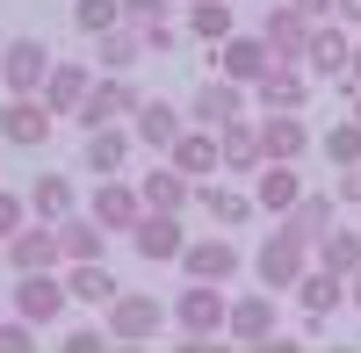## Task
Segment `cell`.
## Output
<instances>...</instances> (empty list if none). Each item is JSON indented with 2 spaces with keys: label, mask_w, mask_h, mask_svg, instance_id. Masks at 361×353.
<instances>
[{
  "label": "cell",
  "mask_w": 361,
  "mask_h": 353,
  "mask_svg": "<svg viewBox=\"0 0 361 353\" xmlns=\"http://www.w3.org/2000/svg\"><path fill=\"white\" fill-rule=\"evenodd\" d=\"M102 310H109V317H102L109 346H152V339L166 332V303H159V296H137V288H116Z\"/></svg>",
  "instance_id": "cell-1"
},
{
  "label": "cell",
  "mask_w": 361,
  "mask_h": 353,
  "mask_svg": "<svg viewBox=\"0 0 361 353\" xmlns=\"http://www.w3.org/2000/svg\"><path fill=\"white\" fill-rule=\"evenodd\" d=\"M253 274H260V288L289 296V288L311 274V238H296L289 224H275V231L260 238V252H253Z\"/></svg>",
  "instance_id": "cell-2"
},
{
  "label": "cell",
  "mask_w": 361,
  "mask_h": 353,
  "mask_svg": "<svg viewBox=\"0 0 361 353\" xmlns=\"http://www.w3.org/2000/svg\"><path fill=\"white\" fill-rule=\"evenodd\" d=\"M224 310H231V296H224L217 281H188V288L173 296L166 317H173V332H180V339L209 346V339H224Z\"/></svg>",
  "instance_id": "cell-3"
},
{
  "label": "cell",
  "mask_w": 361,
  "mask_h": 353,
  "mask_svg": "<svg viewBox=\"0 0 361 353\" xmlns=\"http://www.w3.org/2000/svg\"><path fill=\"white\" fill-rule=\"evenodd\" d=\"M145 101V86L130 72H94V86H87V101L73 108L80 130H102V123H130V108Z\"/></svg>",
  "instance_id": "cell-4"
},
{
  "label": "cell",
  "mask_w": 361,
  "mask_h": 353,
  "mask_svg": "<svg viewBox=\"0 0 361 353\" xmlns=\"http://www.w3.org/2000/svg\"><path fill=\"white\" fill-rule=\"evenodd\" d=\"M260 152L282 166H304V152H318V130L304 123V108H260Z\"/></svg>",
  "instance_id": "cell-5"
},
{
  "label": "cell",
  "mask_w": 361,
  "mask_h": 353,
  "mask_svg": "<svg viewBox=\"0 0 361 353\" xmlns=\"http://www.w3.org/2000/svg\"><path fill=\"white\" fill-rule=\"evenodd\" d=\"M58 130V115L44 108V94H8L0 101V144H15V152H44Z\"/></svg>",
  "instance_id": "cell-6"
},
{
  "label": "cell",
  "mask_w": 361,
  "mask_h": 353,
  "mask_svg": "<svg viewBox=\"0 0 361 353\" xmlns=\"http://www.w3.org/2000/svg\"><path fill=\"white\" fill-rule=\"evenodd\" d=\"M87 217H94V224L109 231V238H116V231L130 238V231H137V217H145V195H137V181H130V173H109V181H102L94 195H87Z\"/></svg>",
  "instance_id": "cell-7"
},
{
  "label": "cell",
  "mask_w": 361,
  "mask_h": 353,
  "mask_svg": "<svg viewBox=\"0 0 361 353\" xmlns=\"http://www.w3.org/2000/svg\"><path fill=\"white\" fill-rule=\"evenodd\" d=\"M66 274L58 267H44V274H15V317H29L37 332H51L58 317H66Z\"/></svg>",
  "instance_id": "cell-8"
},
{
  "label": "cell",
  "mask_w": 361,
  "mask_h": 353,
  "mask_svg": "<svg viewBox=\"0 0 361 353\" xmlns=\"http://www.w3.org/2000/svg\"><path fill=\"white\" fill-rule=\"evenodd\" d=\"M253 108V94L238 79H224V72H209L195 94H188V123H202V130H224V123H238V115Z\"/></svg>",
  "instance_id": "cell-9"
},
{
  "label": "cell",
  "mask_w": 361,
  "mask_h": 353,
  "mask_svg": "<svg viewBox=\"0 0 361 353\" xmlns=\"http://www.w3.org/2000/svg\"><path fill=\"white\" fill-rule=\"evenodd\" d=\"M238 267H246V252H238V238H231V231H217V238H188V245H180V274H188V281H231Z\"/></svg>",
  "instance_id": "cell-10"
},
{
  "label": "cell",
  "mask_w": 361,
  "mask_h": 353,
  "mask_svg": "<svg viewBox=\"0 0 361 353\" xmlns=\"http://www.w3.org/2000/svg\"><path fill=\"white\" fill-rule=\"evenodd\" d=\"M275 332H282L275 288H260V296H231V310H224V339H238V346H267Z\"/></svg>",
  "instance_id": "cell-11"
},
{
  "label": "cell",
  "mask_w": 361,
  "mask_h": 353,
  "mask_svg": "<svg viewBox=\"0 0 361 353\" xmlns=\"http://www.w3.org/2000/svg\"><path fill=\"white\" fill-rule=\"evenodd\" d=\"M87 86H94V58H51V72H44V108L51 115H73L80 101H87Z\"/></svg>",
  "instance_id": "cell-12"
},
{
  "label": "cell",
  "mask_w": 361,
  "mask_h": 353,
  "mask_svg": "<svg viewBox=\"0 0 361 353\" xmlns=\"http://www.w3.org/2000/svg\"><path fill=\"white\" fill-rule=\"evenodd\" d=\"M209 58H217V72H224V79H238V86H253L267 65H275V51L260 44V29H231V37L209 51Z\"/></svg>",
  "instance_id": "cell-13"
},
{
  "label": "cell",
  "mask_w": 361,
  "mask_h": 353,
  "mask_svg": "<svg viewBox=\"0 0 361 353\" xmlns=\"http://www.w3.org/2000/svg\"><path fill=\"white\" fill-rule=\"evenodd\" d=\"M130 159H137V137H130V123H102V130H87V152H80V166L94 173V181H109V173H130Z\"/></svg>",
  "instance_id": "cell-14"
},
{
  "label": "cell",
  "mask_w": 361,
  "mask_h": 353,
  "mask_svg": "<svg viewBox=\"0 0 361 353\" xmlns=\"http://www.w3.org/2000/svg\"><path fill=\"white\" fill-rule=\"evenodd\" d=\"M180 245H188V231H180L173 210H145L137 231H130V252L137 259H152V267H166V259H180Z\"/></svg>",
  "instance_id": "cell-15"
},
{
  "label": "cell",
  "mask_w": 361,
  "mask_h": 353,
  "mask_svg": "<svg viewBox=\"0 0 361 353\" xmlns=\"http://www.w3.org/2000/svg\"><path fill=\"white\" fill-rule=\"evenodd\" d=\"M260 44L289 58V65H304V51H311V22L289 8V0H267V15H260Z\"/></svg>",
  "instance_id": "cell-16"
},
{
  "label": "cell",
  "mask_w": 361,
  "mask_h": 353,
  "mask_svg": "<svg viewBox=\"0 0 361 353\" xmlns=\"http://www.w3.org/2000/svg\"><path fill=\"white\" fill-rule=\"evenodd\" d=\"M0 252H8V267H15V274L66 267V259H58V224H37V217H29V224H22V231H15V238L0 245Z\"/></svg>",
  "instance_id": "cell-17"
},
{
  "label": "cell",
  "mask_w": 361,
  "mask_h": 353,
  "mask_svg": "<svg viewBox=\"0 0 361 353\" xmlns=\"http://www.w3.org/2000/svg\"><path fill=\"white\" fill-rule=\"evenodd\" d=\"M195 210H202L209 224H224V231H246V224L260 217V202H253L246 188H224L217 173H209V181H195Z\"/></svg>",
  "instance_id": "cell-18"
},
{
  "label": "cell",
  "mask_w": 361,
  "mask_h": 353,
  "mask_svg": "<svg viewBox=\"0 0 361 353\" xmlns=\"http://www.w3.org/2000/svg\"><path fill=\"white\" fill-rule=\"evenodd\" d=\"M246 94H253V108H304V101H311V72L289 65V58H275V65H267Z\"/></svg>",
  "instance_id": "cell-19"
},
{
  "label": "cell",
  "mask_w": 361,
  "mask_h": 353,
  "mask_svg": "<svg viewBox=\"0 0 361 353\" xmlns=\"http://www.w3.org/2000/svg\"><path fill=\"white\" fill-rule=\"evenodd\" d=\"M159 159H173L188 181H209V173H224V144H217V130H202V123H188Z\"/></svg>",
  "instance_id": "cell-20"
},
{
  "label": "cell",
  "mask_w": 361,
  "mask_h": 353,
  "mask_svg": "<svg viewBox=\"0 0 361 353\" xmlns=\"http://www.w3.org/2000/svg\"><path fill=\"white\" fill-rule=\"evenodd\" d=\"M347 51H354V29H347V22H311V51H304V72H311V79H333V86H340V72H347Z\"/></svg>",
  "instance_id": "cell-21"
},
{
  "label": "cell",
  "mask_w": 361,
  "mask_h": 353,
  "mask_svg": "<svg viewBox=\"0 0 361 353\" xmlns=\"http://www.w3.org/2000/svg\"><path fill=\"white\" fill-rule=\"evenodd\" d=\"M44 72H51V51L37 37H15L8 51H0V86H8V94H37Z\"/></svg>",
  "instance_id": "cell-22"
},
{
  "label": "cell",
  "mask_w": 361,
  "mask_h": 353,
  "mask_svg": "<svg viewBox=\"0 0 361 353\" xmlns=\"http://www.w3.org/2000/svg\"><path fill=\"white\" fill-rule=\"evenodd\" d=\"M73 210H87V195H80V181L73 173H37V181H29V217L37 224H58V217H73Z\"/></svg>",
  "instance_id": "cell-23"
},
{
  "label": "cell",
  "mask_w": 361,
  "mask_h": 353,
  "mask_svg": "<svg viewBox=\"0 0 361 353\" xmlns=\"http://www.w3.org/2000/svg\"><path fill=\"white\" fill-rule=\"evenodd\" d=\"M137 195H145V210H173V217H180V210L195 202V181H188L173 159H159V166L137 173Z\"/></svg>",
  "instance_id": "cell-24"
},
{
  "label": "cell",
  "mask_w": 361,
  "mask_h": 353,
  "mask_svg": "<svg viewBox=\"0 0 361 353\" xmlns=\"http://www.w3.org/2000/svg\"><path fill=\"white\" fill-rule=\"evenodd\" d=\"M180 130H188V115H180L173 101H152V94H145V101L130 108V137L145 144V152H166V144H173Z\"/></svg>",
  "instance_id": "cell-25"
},
{
  "label": "cell",
  "mask_w": 361,
  "mask_h": 353,
  "mask_svg": "<svg viewBox=\"0 0 361 353\" xmlns=\"http://www.w3.org/2000/svg\"><path fill=\"white\" fill-rule=\"evenodd\" d=\"M296 195H304V173H296V166L267 159V166L253 173V202H260V217H289V210H296Z\"/></svg>",
  "instance_id": "cell-26"
},
{
  "label": "cell",
  "mask_w": 361,
  "mask_h": 353,
  "mask_svg": "<svg viewBox=\"0 0 361 353\" xmlns=\"http://www.w3.org/2000/svg\"><path fill=\"white\" fill-rule=\"evenodd\" d=\"M87 44H94V72H137V58H145V29L116 22V29H102V37H87Z\"/></svg>",
  "instance_id": "cell-27"
},
{
  "label": "cell",
  "mask_w": 361,
  "mask_h": 353,
  "mask_svg": "<svg viewBox=\"0 0 361 353\" xmlns=\"http://www.w3.org/2000/svg\"><path fill=\"white\" fill-rule=\"evenodd\" d=\"M311 267H325V274H354V267H361V224L318 231V238H311Z\"/></svg>",
  "instance_id": "cell-28"
},
{
  "label": "cell",
  "mask_w": 361,
  "mask_h": 353,
  "mask_svg": "<svg viewBox=\"0 0 361 353\" xmlns=\"http://www.w3.org/2000/svg\"><path fill=\"white\" fill-rule=\"evenodd\" d=\"M289 296H296V310H304V317H340V310H347V274H325V267H311L304 281L289 288Z\"/></svg>",
  "instance_id": "cell-29"
},
{
  "label": "cell",
  "mask_w": 361,
  "mask_h": 353,
  "mask_svg": "<svg viewBox=\"0 0 361 353\" xmlns=\"http://www.w3.org/2000/svg\"><path fill=\"white\" fill-rule=\"evenodd\" d=\"M102 252H109V231L87 217V210L58 217V259H66V267H73V259H102Z\"/></svg>",
  "instance_id": "cell-30"
},
{
  "label": "cell",
  "mask_w": 361,
  "mask_h": 353,
  "mask_svg": "<svg viewBox=\"0 0 361 353\" xmlns=\"http://www.w3.org/2000/svg\"><path fill=\"white\" fill-rule=\"evenodd\" d=\"M217 144H224V173H260V166H267V152H260V123H253V115L224 123Z\"/></svg>",
  "instance_id": "cell-31"
},
{
  "label": "cell",
  "mask_w": 361,
  "mask_h": 353,
  "mask_svg": "<svg viewBox=\"0 0 361 353\" xmlns=\"http://www.w3.org/2000/svg\"><path fill=\"white\" fill-rule=\"evenodd\" d=\"M231 0H188V15H180V37H195V44H209L217 51L224 37H231Z\"/></svg>",
  "instance_id": "cell-32"
},
{
  "label": "cell",
  "mask_w": 361,
  "mask_h": 353,
  "mask_svg": "<svg viewBox=\"0 0 361 353\" xmlns=\"http://www.w3.org/2000/svg\"><path fill=\"white\" fill-rule=\"evenodd\" d=\"M58 274H66V296H73V303H94V310H102V303L116 296V274L102 267V259H73V267H58Z\"/></svg>",
  "instance_id": "cell-33"
},
{
  "label": "cell",
  "mask_w": 361,
  "mask_h": 353,
  "mask_svg": "<svg viewBox=\"0 0 361 353\" xmlns=\"http://www.w3.org/2000/svg\"><path fill=\"white\" fill-rule=\"evenodd\" d=\"M282 224L296 231V238H318V231L340 224V195H311V188H304V195H296V210H289Z\"/></svg>",
  "instance_id": "cell-34"
},
{
  "label": "cell",
  "mask_w": 361,
  "mask_h": 353,
  "mask_svg": "<svg viewBox=\"0 0 361 353\" xmlns=\"http://www.w3.org/2000/svg\"><path fill=\"white\" fill-rule=\"evenodd\" d=\"M318 152H325V166H361V123L347 115V123H333L318 137Z\"/></svg>",
  "instance_id": "cell-35"
},
{
  "label": "cell",
  "mask_w": 361,
  "mask_h": 353,
  "mask_svg": "<svg viewBox=\"0 0 361 353\" xmlns=\"http://www.w3.org/2000/svg\"><path fill=\"white\" fill-rule=\"evenodd\" d=\"M116 22H123V0H73V29L80 37H102Z\"/></svg>",
  "instance_id": "cell-36"
},
{
  "label": "cell",
  "mask_w": 361,
  "mask_h": 353,
  "mask_svg": "<svg viewBox=\"0 0 361 353\" xmlns=\"http://www.w3.org/2000/svg\"><path fill=\"white\" fill-rule=\"evenodd\" d=\"M51 346H58V353H116V346H109V332H94V325H66Z\"/></svg>",
  "instance_id": "cell-37"
},
{
  "label": "cell",
  "mask_w": 361,
  "mask_h": 353,
  "mask_svg": "<svg viewBox=\"0 0 361 353\" xmlns=\"http://www.w3.org/2000/svg\"><path fill=\"white\" fill-rule=\"evenodd\" d=\"M37 346H44V339H37V325H29V317H15V310L0 317V353H37Z\"/></svg>",
  "instance_id": "cell-38"
},
{
  "label": "cell",
  "mask_w": 361,
  "mask_h": 353,
  "mask_svg": "<svg viewBox=\"0 0 361 353\" xmlns=\"http://www.w3.org/2000/svg\"><path fill=\"white\" fill-rule=\"evenodd\" d=\"M29 224V195H15V188H0V245L15 238V231Z\"/></svg>",
  "instance_id": "cell-39"
},
{
  "label": "cell",
  "mask_w": 361,
  "mask_h": 353,
  "mask_svg": "<svg viewBox=\"0 0 361 353\" xmlns=\"http://www.w3.org/2000/svg\"><path fill=\"white\" fill-rule=\"evenodd\" d=\"M173 44H180V22H173V15L145 29V58H173Z\"/></svg>",
  "instance_id": "cell-40"
},
{
  "label": "cell",
  "mask_w": 361,
  "mask_h": 353,
  "mask_svg": "<svg viewBox=\"0 0 361 353\" xmlns=\"http://www.w3.org/2000/svg\"><path fill=\"white\" fill-rule=\"evenodd\" d=\"M173 8H166V0H123V22L130 29H152V22H166Z\"/></svg>",
  "instance_id": "cell-41"
},
{
  "label": "cell",
  "mask_w": 361,
  "mask_h": 353,
  "mask_svg": "<svg viewBox=\"0 0 361 353\" xmlns=\"http://www.w3.org/2000/svg\"><path fill=\"white\" fill-rule=\"evenodd\" d=\"M333 195L347 202V210H361V166H340V181H333Z\"/></svg>",
  "instance_id": "cell-42"
},
{
  "label": "cell",
  "mask_w": 361,
  "mask_h": 353,
  "mask_svg": "<svg viewBox=\"0 0 361 353\" xmlns=\"http://www.w3.org/2000/svg\"><path fill=\"white\" fill-rule=\"evenodd\" d=\"M361 86V37H354V51H347V72H340V94H354Z\"/></svg>",
  "instance_id": "cell-43"
},
{
  "label": "cell",
  "mask_w": 361,
  "mask_h": 353,
  "mask_svg": "<svg viewBox=\"0 0 361 353\" xmlns=\"http://www.w3.org/2000/svg\"><path fill=\"white\" fill-rule=\"evenodd\" d=\"M289 8L304 15V22H333V0H289Z\"/></svg>",
  "instance_id": "cell-44"
},
{
  "label": "cell",
  "mask_w": 361,
  "mask_h": 353,
  "mask_svg": "<svg viewBox=\"0 0 361 353\" xmlns=\"http://www.w3.org/2000/svg\"><path fill=\"white\" fill-rule=\"evenodd\" d=\"M333 22H347V29H361V0H333Z\"/></svg>",
  "instance_id": "cell-45"
},
{
  "label": "cell",
  "mask_w": 361,
  "mask_h": 353,
  "mask_svg": "<svg viewBox=\"0 0 361 353\" xmlns=\"http://www.w3.org/2000/svg\"><path fill=\"white\" fill-rule=\"evenodd\" d=\"M347 310H361V267L347 274Z\"/></svg>",
  "instance_id": "cell-46"
},
{
  "label": "cell",
  "mask_w": 361,
  "mask_h": 353,
  "mask_svg": "<svg viewBox=\"0 0 361 353\" xmlns=\"http://www.w3.org/2000/svg\"><path fill=\"white\" fill-rule=\"evenodd\" d=\"M347 101H354V123H361V86H354V94H347Z\"/></svg>",
  "instance_id": "cell-47"
},
{
  "label": "cell",
  "mask_w": 361,
  "mask_h": 353,
  "mask_svg": "<svg viewBox=\"0 0 361 353\" xmlns=\"http://www.w3.org/2000/svg\"><path fill=\"white\" fill-rule=\"evenodd\" d=\"M0 51H8V37H0Z\"/></svg>",
  "instance_id": "cell-48"
},
{
  "label": "cell",
  "mask_w": 361,
  "mask_h": 353,
  "mask_svg": "<svg viewBox=\"0 0 361 353\" xmlns=\"http://www.w3.org/2000/svg\"><path fill=\"white\" fill-rule=\"evenodd\" d=\"M0 317H8V310H0Z\"/></svg>",
  "instance_id": "cell-49"
},
{
  "label": "cell",
  "mask_w": 361,
  "mask_h": 353,
  "mask_svg": "<svg viewBox=\"0 0 361 353\" xmlns=\"http://www.w3.org/2000/svg\"><path fill=\"white\" fill-rule=\"evenodd\" d=\"M260 8H267V0H260Z\"/></svg>",
  "instance_id": "cell-50"
}]
</instances>
